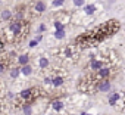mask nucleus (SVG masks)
<instances>
[{
    "label": "nucleus",
    "instance_id": "412c9836",
    "mask_svg": "<svg viewBox=\"0 0 125 115\" xmlns=\"http://www.w3.org/2000/svg\"><path fill=\"white\" fill-rule=\"evenodd\" d=\"M35 46H38V41L34 38V40H31V41H30V47H35Z\"/></svg>",
    "mask_w": 125,
    "mask_h": 115
},
{
    "label": "nucleus",
    "instance_id": "f8f14e48",
    "mask_svg": "<svg viewBox=\"0 0 125 115\" xmlns=\"http://www.w3.org/2000/svg\"><path fill=\"white\" fill-rule=\"evenodd\" d=\"M83 11H84L87 15H94V12L97 11V8H96V5H87V6L84 5V6H83Z\"/></svg>",
    "mask_w": 125,
    "mask_h": 115
},
{
    "label": "nucleus",
    "instance_id": "bb28decb",
    "mask_svg": "<svg viewBox=\"0 0 125 115\" xmlns=\"http://www.w3.org/2000/svg\"><path fill=\"white\" fill-rule=\"evenodd\" d=\"M0 93H2V87H0Z\"/></svg>",
    "mask_w": 125,
    "mask_h": 115
},
{
    "label": "nucleus",
    "instance_id": "39448f33",
    "mask_svg": "<svg viewBox=\"0 0 125 115\" xmlns=\"http://www.w3.org/2000/svg\"><path fill=\"white\" fill-rule=\"evenodd\" d=\"M18 64H19L21 67L30 64V55H28V53H21V55H18Z\"/></svg>",
    "mask_w": 125,
    "mask_h": 115
},
{
    "label": "nucleus",
    "instance_id": "6ab92c4d",
    "mask_svg": "<svg viewBox=\"0 0 125 115\" xmlns=\"http://www.w3.org/2000/svg\"><path fill=\"white\" fill-rule=\"evenodd\" d=\"M6 71V62L5 61H0V74H3Z\"/></svg>",
    "mask_w": 125,
    "mask_h": 115
},
{
    "label": "nucleus",
    "instance_id": "a878e982",
    "mask_svg": "<svg viewBox=\"0 0 125 115\" xmlns=\"http://www.w3.org/2000/svg\"><path fill=\"white\" fill-rule=\"evenodd\" d=\"M81 115H93V114H87V112H83Z\"/></svg>",
    "mask_w": 125,
    "mask_h": 115
},
{
    "label": "nucleus",
    "instance_id": "1a4fd4ad",
    "mask_svg": "<svg viewBox=\"0 0 125 115\" xmlns=\"http://www.w3.org/2000/svg\"><path fill=\"white\" fill-rule=\"evenodd\" d=\"M19 69H21V74L22 75H31L32 74V67L30 65V64H27V65H22V67H19Z\"/></svg>",
    "mask_w": 125,
    "mask_h": 115
},
{
    "label": "nucleus",
    "instance_id": "a211bd4d",
    "mask_svg": "<svg viewBox=\"0 0 125 115\" xmlns=\"http://www.w3.org/2000/svg\"><path fill=\"white\" fill-rule=\"evenodd\" d=\"M53 25H54V28H56V30H65V25L62 24V22H59V21H54V22H53Z\"/></svg>",
    "mask_w": 125,
    "mask_h": 115
},
{
    "label": "nucleus",
    "instance_id": "f3484780",
    "mask_svg": "<svg viewBox=\"0 0 125 115\" xmlns=\"http://www.w3.org/2000/svg\"><path fill=\"white\" fill-rule=\"evenodd\" d=\"M63 3H65V0H53V8H59V6H63Z\"/></svg>",
    "mask_w": 125,
    "mask_h": 115
},
{
    "label": "nucleus",
    "instance_id": "20e7f679",
    "mask_svg": "<svg viewBox=\"0 0 125 115\" xmlns=\"http://www.w3.org/2000/svg\"><path fill=\"white\" fill-rule=\"evenodd\" d=\"M34 11L37 13H43V12L47 11V5L43 2V0H37V2L34 3Z\"/></svg>",
    "mask_w": 125,
    "mask_h": 115
},
{
    "label": "nucleus",
    "instance_id": "b1692460",
    "mask_svg": "<svg viewBox=\"0 0 125 115\" xmlns=\"http://www.w3.org/2000/svg\"><path fill=\"white\" fill-rule=\"evenodd\" d=\"M35 40H37V41H38V43H40V41H41V40H43V35H41V34H38V35H37V37H35Z\"/></svg>",
    "mask_w": 125,
    "mask_h": 115
},
{
    "label": "nucleus",
    "instance_id": "ddd939ff",
    "mask_svg": "<svg viewBox=\"0 0 125 115\" xmlns=\"http://www.w3.org/2000/svg\"><path fill=\"white\" fill-rule=\"evenodd\" d=\"M21 109H22L24 115H32V105H31V103H27V102H25Z\"/></svg>",
    "mask_w": 125,
    "mask_h": 115
},
{
    "label": "nucleus",
    "instance_id": "f257e3e1",
    "mask_svg": "<svg viewBox=\"0 0 125 115\" xmlns=\"http://www.w3.org/2000/svg\"><path fill=\"white\" fill-rule=\"evenodd\" d=\"M9 30H10V33H12V37H13V38H25V37H27V34H28L30 25H28L25 21L13 19V21L9 24Z\"/></svg>",
    "mask_w": 125,
    "mask_h": 115
},
{
    "label": "nucleus",
    "instance_id": "f03ea898",
    "mask_svg": "<svg viewBox=\"0 0 125 115\" xmlns=\"http://www.w3.org/2000/svg\"><path fill=\"white\" fill-rule=\"evenodd\" d=\"M110 74H112V68H110L109 65H104L103 68H100L99 71L94 72V75H96L97 80H106V78L110 77Z\"/></svg>",
    "mask_w": 125,
    "mask_h": 115
},
{
    "label": "nucleus",
    "instance_id": "9d476101",
    "mask_svg": "<svg viewBox=\"0 0 125 115\" xmlns=\"http://www.w3.org/2000/svg\"><path fill=\"white\" fill-rule=\"evenodd\" d=\"M52 108H53L56 112H59V111L63 109V102H62L60 99H54V100L52 102Z\"/></svg>",
    "mask_w": 125,
    "mask_h": 115
},
{
    "label": "nucleus",
    "instance_id": "0eeeda50",
    "mask_svg": "<svg viewBox=\"0 0 125 115\" xmlns=\"http://www.w3.org/2000/svg\"><path fill=\"white\" fill-rule=\"evenodd\" d=\"M119 99H121V94H119L118 92L112 93V94L109 96V105H110V106H116V103H118Z\"/></svg>",
    "mask_w": 125,
    "mask_h": 115
},
{
    "label": "nucleus",
    "instance_id": "7ed1b4c3",
    "mask_svg": "<svg viewBox=\"0 0 125 115\" xmlns=\"http://www.w3.org/2000/svg\"><path fill=\"white\" fill-rule=\"evenodd\" d=\"M110 89H112V83H110L109 78L100 80V81L97 83V86H96V92H99V93H107Z\"/></svg>",
    "mask_w": 125,
    "mask_h": 115
},
{
    "label": "nucleus",
    "instance_id": "dca6fc26",
    "mask_svg": "<svg viewBox=\"0 0 125 115\" xmlns=\"http://www.w3.org/2000/svg\"><path fill=\"white\" fill-rule=\"evenodd\" d=\"M72 3H74V6H77V8H83L84 3H85V0H72Z\"/></svg>",
    "mask_w": 125,
    "mask_h": 115
},
{
    "label": "nucleus",
    "instance_id": "6e6552de",
    "mask_svg": "<svg viewBox=\"0 0 125 115\" xmlns=\"http://www.w3.org/2000/svg\"><path fill=\"white\" fill-rule=\"evenodd\" d=\"M49 59H47V56H40L38 58V67H40V69H46L47 67H49Z\"/></svg>",
    "mask_w": 125,
    "mask_h": 115
},
{
    "label": "nucleus",
    "instance_id": "9b49d317",
    "mask_svg": "<svg viewBox=\"0 0 125 115\" xmlns=\"http://www.w3.org/2000/svg\"><path fill=\"white\" fill-rule=\"evenodd\" d=\"M0 18H2V21H6V22H8V21H12V18H13V12L6 9V11H3V12H2Z\"/></svg>",
    "mask_w": 125,
    "mask_h": 115
},
{
    "label": "nucleus",
    "instance_id": "5701e85b",
    "mask_svg": "<svg viewBox=\"0 0 125 115\" xmlns=\"http://www.w3.org/2000/svg\"><path fill=\"white\" fill-rule=\"evenodd\" d=\"M5 49V40L2 38V37H0V52H2Z\"/></svg>",
    "mask_w": 125,
    "mask_h": 115
},
{
    "label": "nucleus",
    "instance_id": "423d86ee",
    "mask_svg": "<svg viewBox=\"0 0 125 115\" xmlns=\"http://www.w3.org/2000/svg\"><path fill=\"white\" fill-rule=\"evenodd\" d=\"M63 83H65V80H63V77H62V75H56V77L52 78V86H54V87L63 86Z\"/></svg>",
    "mask_w": 125,
    "mask_h": 115
},
{
    "label": "nucleus",
    "instance_id": "aec40b11",
    "mask_svg": "<svg viewBox=\"0 0 125 115\" xmlns=\"http://www.w3.org/2000/svg\"><path fill=\"white\" fill-rule=\"evenodd\" d=\"M47 30V27L44 25V24H40V27H38V34H41V33H44Z\"/></svg>",
    "mask_w": 125,
    "mask_h": 115
},
{
    "label": "nucleus",
    "instance_id": "393cba45",
    "mask_svg": "<svg viewBox=\"0 0 125 115\" xmlns=\"http://www.w3.org/2000/svg\"><path fill=\"white\" fill-rule=\"evenodd\" d=\"M8 97H9V99H15V94H13L12 92H9V93H8Z\"/></svg>",
    "mask_w": 125,
    "mask_h": 115
},
{
    "label": "nucleus",
    "instance_id": "2eb2a0df",
    "mask_svg": "<svg viewBox=\"0 0 125 115\" xmlns=\"http://www.w3.org/2000/svg\"><path fill=\"white\" fill-rule=\"evenodd\" d=\"M65 35H66L65 30H56V31H54V37H56L57 40H63Z\"/></svg>",
    "mask_w": 125,
    "mask_h": 115
},
{
    "label": "nucleus",
    "instance_id": "4468645a",
    "mask_svg": "<svg viewBox=\"0 0 125 115\" xmlns=\"http://www.w3.org/2000/svg\"><path fill=\"white\" fill-rule=\"evenodd\" d=\"M9 74H10V77H12V78H18V77L21 75V69H19L18 67H12Z\"/></svg>",
    "mask_w": 125,
    "mask_h": 115
},
{
    "label": "nucleus",
    "instance_id": "4be33fe9",
    "mask_svg": "<svg viewBox=\"0 0 125 115\" xmlns=\"http://www.w3.org/2000/svg\"><path fill=\"white\" fill-rule=\"evenodd\" d=\"M44 84L52 86V78H50V77H46V78H44Z\"/></svg>",
    "mask_w": 125,
    "mask_h": 115
}]
</instances>
